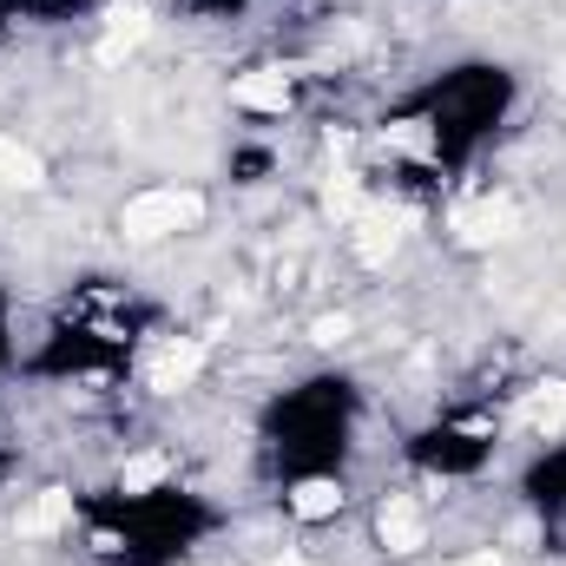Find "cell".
Masks as SVG:
<instances>
[{"mask_svg":"<svg viewBox=\"0 0 566 566\" xmlns=\"http://www.w3.org/2000/svg\"><path fill=\"white\" fill-rule=\"evenodd\" d=\"M198 218H205V198H198V191H178V185H165V191H139V198L119 211V231H126L133 244H151V238L191 231Z\"/></svg>","mask_w":566,"mask_h":566,"instance_id":"1","label":"cell"},{"mask_svg":"<svg viewBox=\"0 0 566 566\" xmlns=\"http://www.w3.org/2000/svg\"><path fill=\"white\" fill-rule=\"evenodd\" d=\"M376 534H382V547H389V554H422L428 521H422V507H416L409 494H389V501H382V514H376Z\"/></svg>","mask_w":566,"mask_h":566,"instance_id":"2","label":"cell"},{"mask_svg":"<svg viewBox=\"0 0 566 566\" xmlns=\"http://www.w3.org/2000/svg\"><path fill=\"white\" fill-rule=\"evenodd\" d=\"M198 369H205V343H165V349L145 363V382H151L158 396H178Z\"/></svg>","mask_w":566,"mask_h":566,"instance_id":"3","label":"cell"},{"mask_svg":"<svg viewBox=\"0 0 566 566\" xmlns=\"http://www.w3.org/2000/svg\"><path fill=\"white\" fill-rule=\"evenodd\" d=\"M514 224H521V211L514 205H474V211H461L454 218V231H461V244H474V251H488V244H507L514 238Z\"/></svg>","mask_w":566,"mask_h":566,"instance_id":"4","label":"cell"},{"mask_svg":"<svg viewBox=\"0 0 566 566\" xmlns=\"http://www.w3.org/2000/svg\"><path fill=\"white\" fill-rule=\"evenodd\" d=\"M402 244V211H356V258L363 264H389Z\"/></svg>","mask_w":566,"mask_h":566,"instance_id":"5","label":"cell"},{"mask_svg":"<svg viewBox=\"0 0 566 566\" xmlns=\"http://www.w3.org/2000/svg\"><path fill=\"white\" fill-rule=\"evenodd\" d=\"M231 99L251 106V113H283V106H290V73H283V66H258V73H244V80L231 86Z\"/></svg>","mask_w":566,"mask_h":566,"instance_id":"6","label":"cell"},{"mask_svg":"<svg viewBox=\"0 0 566 566\" xmlns=\"http://www.w3.org/2000/svg\"><path fill=\"white\" fill-rule=\"evenodd\" d=\"M40 178H46V165H40V151H33V145L0 139V191H33Z\"/></svg>","mask_w":566,"mask_h":566,"instance_id":"7","label":"cell"},{"mask_svg":"<svg viewBox=\"0 0 566 566\" xmlns=\"http://www.w3.org/2000/svg\"><path fill=\"white\" fill-rule=\"evenodd\" d=\"M66 521H73V494H66V488H46V494L20 514V534H60Z\"/></svg>","mask_w":566,"mask_h":566,"instance_id":"8","label":"cell"},{"mask_svg":"<svg viewBox=\"0 0 566 566\" xmlns=\"http://www.w3.org/2000/svg\"><path fill=\"white\" fill-rule=\"evenodd\" d=\"M145 33H151V13H145V7H119V13H113V33L99 40V60H119V53H133Z\"/></svg>","mask_w":566,"mask_h":566,"instance_id":"9","label":"cell"},{"mask_svg":"<svg viewBox=\"0 0 566 566\" xmlns=\"http://www.w3.org/2000/svg\"><path fill=\"white\" fill-rule=\"evenodd\" d=\"M290 507H296V521H329V514L343 507V488H336V481H303V488L290 494Z\"/></svg>","mask_w":566,"mask_h":566,"instance_id":"10","label":"cell"},{"mask_svg":"<svg viewBox=\"0 0 566 566\" xmlns=\"http://www.w3.org/2000/svg\"><path fill=\"white\" fill-rule=\"evenodd\" d=\"M527 422L547 428V434H566V382H547L527 396Z\"/></svg>","mask_w":566,"mask_h":566,"instance_id":"11","label":"cell"},{"mask_svg":"<svg viewBox=\"0 0 566 566\" xmlns=\"http://www.w3.org/2000/svg\"><path fill=\"white\" fill-rule=\"evenodd\" d=\"M171 468H165V454H139V461H126V474H119V488L126 494H145V488H158Z\"/></svg>","mask_w":566,"mask_h":566,"instance_id":"12","label":"cell"},{"mask_svg":"<svg viewBox=\"0 0 566 566\" xmlns=\"http://www.w3.org/2000/svg\"><path fill=\"white\" fill-rule=\"evenodd\" d=\"M389 145L409 151V158H428V151H434V133H428L422 119H396V126H389Z\"/></svg>","mask_w":566,"mask_h":566,"instance_id":"13","label":"cell"},{"mask_svg":"<svg viewBox=\"0 0 566 566\" xmlns=\"http://www.w3.org/2000/svg\"><path fill=\"white\" fill-rule=\"evenodd\" d=\"M349 329H356V323H349V316L336 310V316H316V323H310V343H323V349H336V343H343Z\"/></svg>","mask_w":566,"mask_h":566,"instance_id":"14","label":"cell"},{"mask_svg":"<svg viewBox=\"0 0 566 566\" xmlns=\"http://www.w3.org/2000/svg\"><path fill=\"white\" fill-rule=\"evenodd\" d=\"M329 211H336V218H356V178H349V171L329 178Z\"/></svg>","mask_w":566,"mask_h":566,"instance_id":"15","label":"cell"},{"mask_svg":"<svg viewBox=\"0 0 566 566\" xmlns=\"http://www.w3.org/2000/svg\"><path fill=\"white\" fill-rule=\"evenodd\" d=\"M356 46H369V27H356V20H349V27H336V33H329V53H356Z\"/></svg>","mask_w":566,"mask_h":566,"instance_id":"16","label":"cell"},{"mask_svg":"<svg viewBox=\"0 0 566 566\" xmlns=\"http://www.w3.org/2000/svg\"><path fill=\"white\" fill-rule=\"evenodd\" d=\"M454 566H507L501 554H474V560H454Z\"/></svg>","mask_w":566,"mask_h":566,"instance_id":"17","label":"cell"}]
</instances>
